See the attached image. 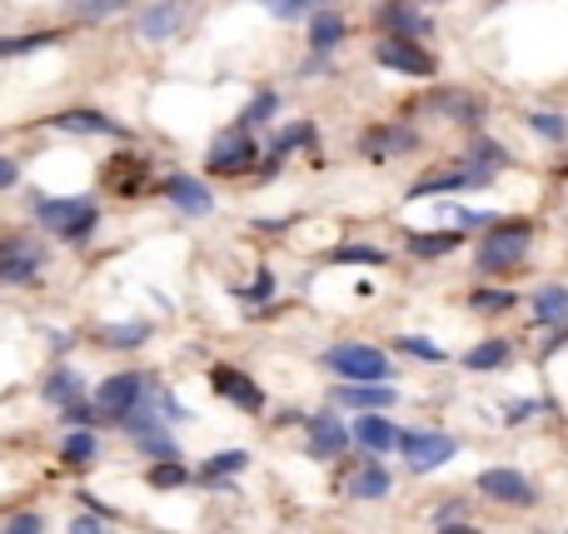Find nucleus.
<instances>
[{"label": "nucleus", "instance_id": "18", "mask_svg": "<svg viewBox=\"0 0 568 534\" xmlns=\"http://www.w3.org/2000/svg\"><path fill=\"white\" fill-rule=\"evenodd\" d=\"M180 25H185L180 0H160V5H151V11L140 15V35H145V41H170Z\"/></svg>", "mask_w": 568, "mask_h": 534}, {"label": "nucleus", "instance_id": "41", "mask_svg": "<svg viewBox=\"0 0 568 534\" xmlns=\"http://www.w3.org/2000/svg\"><path fill=\"white\" fill-rule=\"evenodd\" d=\"M259 5H265L275 21H300V15L310 11V0H259Z\"/></svg>", "mask_w": 568, "mask_h": 534}, {"label": "nucleus", "instance_id": "27", "mask_svg": "<svg viewBox=\"0 0 568 534\" xmlns=\"http://www.w3.org/2000/svg\"><path fill=\"white\" fill-rule=\"evenodd\" d=\"M434 110H444V115H454V121H464V125H479V115H483L479 100L459 96V90H439V96H434Z\"/></svg>", "mask_w": 568, "mask_h": 534}, {"label": "nucleus", "instance_id": "26", "mask_svg": "<svg viewBox=\"0 0 568 534\" xmlns=\"http://www.w3.org/2000/svg\"><path fill=\"white\" fill-rule=\"evenodd\" d=\"M389 485H394V480H389L385 465H365V469H359V475L349 480V494H354V500H385Z\"/></svg>", "mask_w": 568, "mask_h": 534}, {"label": "nucleus", "instance_id": "10", "mask_svg": "<svg viewBox=\"0 0 568 534\" xmlns=\"http://www.w3.org/2000/svg\"><path fill=\"white\" fill-rule=\"evenodd\" d=\"M210 380H215V390L225 394L230 404H240L245 414H259V410H265V390H259V385L249 380L245 370H235V365H215V370H210Z\"/></svg>", "mask_w": 568, "mask_h": 534}, {"label": "nucleus", "instance_id": "3", "mask_svg": "<svg viewBox=\"0 0 568 534\" xmlns=\"http://www.w3.org/2000/svg\"><path fill=\"white\" fill-rule=\"evenodd\" d=\"M528 235L534 230L524 220H504V225H489V235L479 241V270L483 275H504V270H519L528 255Z\"/></svg>", "mask_w": 568, "mask_h": 534}, {"label": "nucleus", "instance_id": "23", "mask_svg": "<svg viewBox=\"0 0 568 534\" xmlns=\"http://www.w3.org/2000/svg\"><path fill=\"white\" fill-rule=\"evenodd\" d=\"M509 340H483V345H474L469 355H464V370H474V375H483V370H504L509 365Z\"/></svg>", "mask_w": 568, "mask_h": 534}, {"label": "nucleus", "instance_id": "12", "mask_svg": "<svg viewBox=\"0 0 568 534\" xmlns=\"http://www.w3.org/2000/svg\"><path fill=\"white\" fill-rule=\"evenodd\" d=\"M160 190L175 200V210H185V215H210V210H215V196H210V190H204L194 175H185V170L165 175Z\"/></svg>", "mask_w": 568, "mask_h": 534}, {"label": "nucleus", "instance_id": "49", "mask_svg": "<svg viewBox=\"0 0 568 534\" xmlns=\"http://www.w3.org/2000/svg\"><path fill=\"white\" fill-rule=\"evenodd\" d=\"M454 215H459V225H489V215H483V210H454Z\"/></svg>", "mask_w": 568, "mask_h": 534}, {"label": "nucleus", "instance_id": "28", "mask_svg": "<svg viewBox=\"0 0 568 534\" xmlns=\"http://www.w3.org/2000/svg\"><path fill=\"white\" fill-rule=\"evenodd\" d=\"M339 41H344V21H339V15H334V11L314 15V21H310V45H314V51H334Z\"/></svg>", "mask_w": 568, "mask_h": 534}, {"label": "nucleus", "instance_id": "48", "mask_svg": "<svg viewBox=\"0 0 568 534\" xmlns=\"http://www.w3.org/2000/svg\"><path fill=\"white\" fill-rule=\"evenodd\" d=\"M15 180H21V165H15V160H0V190H11Z\"/></svg>", "mask_w": 568, "mask_h": 534}, {"label": "nucleus", "instance_id": "33", "mask_svg": "<svg viewBox=\"0 0 568 534\" xmlns=\"http://www.w3.org/2000/svg\"><path fill=\"white\" fill-rule=\"evenodd\" d=\"M140 455H151V459H180V445H175L165 430H151V435H140Z\"/></svg>", "mask_w": 568, "mask_h": 534}, {"label": "nucleus", "instance_id": "46", "mask_svg": "<svg viewBox=\"0 0 568 534\" xmlns=\"http://www.w3.org/2000/svg\"><path fill=\"white\" fill-rule=\"evenodd\" d=\"M538 410H544L538 400H514V404L504 410V425H519V420H528V414H538Z\"/></svg>", "mask_w": 568, "mask_h": 534}, {"label": "nucleus", "instance_id": "4", "mask_svg": "<svg viewBox=\"0 0 568 534\" xmlns=\"http://www.w3.org/2000/svg\"><path fill=\"white\" fill-rule=\"evenodd\" d=\"M399 449H404V465L414 469V475H430V469L449 465V459L459 455V440L439 435V430H404Z\"/></svg>", "mask_w": 568, "mask_h": 534}, {"label": "nucleus", "instance_id": "25", "mask_svg": "<svg viewBox=\"0 0 568 534\" xmlns=\"http://www.w3.org/2000/svg\"><path fill=\"white\" fill-rule=\"evenodd\" d=\"M249 465V449H225V455H215V459H204L200 465V485L204 490H215L225 475H235V469H245Z\"/></svg>", "mask_w": 568, "mask_h": 534}, {"label": "nucleus", "instance_id": "7", "mask_svg": "<svg viewBox=\"0 0 568 534\" xmlns=\"http://www.w3.org/2000/svg\"><path fill=\"white\" fill-rule=\"evenodd\" d=\"M145 400H151V385L140 380V375H110V380L96 390V404L105 414H115V420H125V414Z\"/></svg>", "mask_w": 568, "mask_h": 534}, {"label": "nucleus", "instance_id": "6", "mask_svg": "<svg viewBox=\"0 0 568 534\" xmlns=\"http://www.w3.org/2000/svg\"><path fill=\"white\" fill-rule=\"evenodd\" d=\"M375 60L385 70H399V76H434V55L430 51H419L414 41H404V35H389V41L375 45Z\"/></svg>", "mask_w": 568, "mask_h": 534}, {"label": "nucleus", "instance_id": "17", "mask_svg": "<svg viewBox=\"0 0 568 534\" xmlns=\"http://www.w3.org/2000/svg\"><path fill=\"white\" fill-rule=\"evenodd\" d=\"M151 160L145 155H115V160L105 165V186L110 190H120V196H135V190H145L151 186Z\"/></svg>", "mask_w": 568, "mask_h": 534}, {"label": "nucleus", "instance_id": "30", "mask_svg": "<svg viewBox=\"0 0 568 534\" xmlns=\"http://www.w3.org/2000/svg\"><path fill=\"white\" fill-rule=\"evenodd\" d=\"M41 394H45V400H55V404L80 400V375H76V370H55L51 380L41 385Z\"/></svg>", "mask_w": 568, "mask_h": 534}, {"label": "nucleus", "instance_id": "24", "mask_svg": "<svg viewBox=\"0 0 568 534\" xmlns=\"http://www.w3.org/2000/svg\"><path fill=\"white\" fill-rule=\"evenodd\" d=\"M534 315H538V325H564L568 320V290L564 285H544V290L534 294Z\"/></svg>", "mask_w": 568, "mask_h": 534}, {"label": "nucleus", "instance_id": "5", "mask_svg": "<svg viewBox=\"0 0 568 534\" xmlns=\"http://www.w3.org/2000/svg\"><path fill=\"white\" fill-rule=\"evenodd\" d=\"M204 170L210 175H240V170H259V151H255V135L245 131V125H235V131H225L215 141V151H210V160H204Z\"/></svg>", "mask_w": 568, "mask_h": 534}, {"label": "nucleus", "instance_id": "32", "mask_svg": "<svg viewBox=\"0 0 568 534\" xmlns=\"http://www.w3.org/2000/svg\"><path fill=\"white\" fill-rule=\"evenodd\" d=\"M100 340H105V345H115V349H135V345H145V340H151V325H140V320H135V325H110Z\"/></svg>", "mask_w": 568, "mask_h": 534}, {"label": "nucleus", "instance_id": "2", "mask_svg": "<svg viewBox=\"0 0 568 534\" xmlns=\"http://www.w3.org/2000/svg\"><path fill=\"white\" fill-rule=\"evenodd\" d=\"M35 220H41L51 235H60L65 245H80L90 230H96L100 205L96 200H51V196H41L35 200Z\"/></svg>", "mask_w": 568, "mask_h": 534}, {"label": "nucleus", "instance_id": "44", "mask_svg": "<svg viewBox=\"0 0 568 534\" xmlns=\"http://www.w3.org/2000/svg\"><path fill=\"white\" fill-rule=\"evenodd\" d=\"M469 155H474V160H479V165H499V160H504V151H499V145H493L489 135H474Z\"/></svg>", "mask_w": 568, "mask_h": 534}, {"label": "nucleus", "instance_id": "39", "mask_svg": "<svg viewBox=\"0 0 568 534\" xmlns=\"http://www.w3.org/2000/svg\"><path fill=\"white\" fill-rule=\"evenodd\" d=\"M394 345L404 349V355H419V360H434V365L444 360V349H439V345H430V340H419V335H399Z\"/></svg>", "mask_w": 568, "mask_h": 534}, {"label": "nucleus", "instance_id": "1", "mask_svg": "<svg viewBox=\"0 0 568 534\" xmlns=\"http://www.w3.org/2000/svg\"><path fill=\"white\" fill-rule=\"evenodd\" d=\"M320 365H324V370H334L339 380H359V385H389V375H394V365H389L385 349L359 345V340L324 349V360H320Z\"/></svg>", "mask_w": 568, "mask_h": 534}, {"label": "nucleus", "instance_id": "16", "mask_svg": "<svg viewBox=\"0 0 568 534\" xmlns=\"http://www.w3.org/2000/svg\"><path fill=\"white\" fill-rule=\"evenodd\" d=\"M51 131H65V135H130L120 121L100 115V110H60L51 121Z\"/></svg>", "mask_w": 568, "mask_h": 534}, {"label": "nucleus", "instance_id": "43", "mask_svg": "<svg viewBox=\"0 0 568 534\" xmlns=\"http://www.w3.org/2000/svg\"><path fill=\"white\" fill-rule=\"evenodd\" d=\"M0 534H45V520H41V514H31V510H21V514L5 520V530H0Z\"/></svg>", "mask_w": 568, "mask_h": 534}, {"label": "nucleus", "instance_id": "42", "mask_svg": "<svg viewBox=\"0 0 568 534\" xmlns=\"http://www.w3.org/2000/svg\"><path fill=\"white\" fill-rule=\"evenodd\" d=\"M469 305L474 310H509V305H514V294H509V290H474Z\"/></svg>", "mask_w": 568, "mask_h": 534}, {"label": "nucleus", "instance_id": "31", "mask_svg": "<svg viewBox=\"0 0 568 534\" xmlns=\"http://www.w3.org/2000/svg\"><path fill=\"white\" fill-rule=\"evenodd\" d=\"M151 485L155 490H180V485H190V469H185L180 459H155Z\"/></svg>", "mask_w": 568, "mask_h": 534}, {"label": "nucleus", "instance_id": "37", "mask_svg": "<svg viewBox=\"0 0 568 534\" xmlns=\"http://www.w3.org/2000/svg\"><path fill=\"white\" fill-rule=\"evenodd\" d=\"M528 125H534V135H544V141H564V135H568V121H564V115H548V110H534Z\"/></svg>", "mask_w": 568, "mask_h": 534}, {"label": "nucleus", "instance_id": "22", "mask_svg": "<svg viewBox=\"0 0 568 534\" xmlns=\"http://www.w3.org/2000/svg\"><path fill=\"white\" fill-rule=\"evenodd\" d=\"M419 135L404 131V125H375V131L365 135V151L369 155H394V151H414Z\"/></svg>", "mask_w": 568, "mask_h": 534}, {"label": "nucleus", "instance_id": "14", "mask_svg": "<svg viewBox=\"0 0 568 534\" xmlns=\"http://www.w3.org/2000/svg\"><path fill=\"white\" fill-rule=\"evenodd\" d=\"M493 180V170L489 165H459V170H449V175H430V180H419L414 186V196H449V190H469V186H489Z\"/></svg>", "mask_w": 568, "mask_h": 534}, {"label": "nucleus", "instance_id": "20", "mask_svg": "<svg viewBox=\"0 0 568 534\" xmlns=\"http://www.w3.org/2000/svg\"><path fill=\"white\" fill-rule=\"evenodd\" d=\"M314 141H320V131H314V125L310 121H300V125H290V131H285V135H275V151H269V160L265 165H259V170H279V165H285V155H290V151H300V145H314Z\"/></svg>", "mask_w": 568, "mask_h": 534}, {"label": "nucleus", "instance_id": "50", "mask_svg": "<svg viewBox=\"0 0 568 534\" xmlns=\"http://www.w3.org/2000/svg\"><path fill=\"white\" fill-rule=\"evenodd\" d=\"M439 534H479L474 524H439Z\"/></svg>", "mask_w": 568, "mask_h": 534}, {"label": "nucleus", "instance_id": "29", "mask_svg": "<svg viewBox=\"0 0 568 534\" xmlns=\"http://www.w3.org/2000/svg\"><path fill=\"white\" fill-rule=\"evenodd\" d=\"M96 449H100L96 430H70V435H65L60 459H65V465H90V459H96Z\"/></svg>", "mask_w": 568, "mask_h": 534}, {"label": "nucleus", "instance_id": "13", "mask_svg": "<svg viewBox=\"0 0 568 534\" xmlns=\"http://www.w3.org/2000/svg\"><path fill=\"white\" fill-rule=\"evenodd\" d=\"M399 440H404V430L389 425L385 414H359L354 420V445L365 455H389V449H399Z\"/></svg>", "mask_w": 568, "mask_h": 534}, {"label": "nucleus", "instance_id": "38", "mask_svg": "<svg viewBox=\"0 0 568 534\" xmlns=\"http://www.w3.org/2000/svg\"><path fill=\"white\" fill-rule=\"evenodd\" d=\"M275 110H279V96H275V90H265V96H255V105H249L245 115H240V125H245V131H249V125L269 121V115H275Z\"/></svg>", "mask_w": 568, "mask_h": 534}, {"label": "nucleus", "instance_id": "34", "mask_svg": "<svg viewBox=\"0 0 568 534\" xmlns=\"http://www.w3.org/2000/svg\"><path fill=\"white\" fill-rule=\"evenodd\" d=\"M96 410H100V404H86V394H80V400L60 404V420L70 430H90V425H96Z\"/></svg>", "mask_w": 568, "mask_h": 534}, {"label": "nucleus", "instance_id": "36", "mask_svg": "<svg viewBox=\"0 0 568 534\" xmlns=\"http://www.w3.org/2000/svg\"><path fill=\"white\" fill-rule=\"evenodd\" d=\"M60 35L55 31H41V35H15V41H0V55H31L41 51V45H55Z\"/></svg>", "mask_w": 568, "mask_h": 534}, {"label": "nucleus", "instance_id": "8", "mask_svg": "<svg viewBox=\"0 0 568 534\" xmlns=\"http://www.w3.org/2000/svg\"><path fill=\"white\" fill-rule=\"evenodd\" d=\"M304 425H310V455H314V459H339L344 449H349V440H354V430H344L334 410L310 414Z\"/></svg>", "mask_w": 568, "mask_h": 534}, {"label": "nucleus", "instance_id": "40", "mask_svg": "<svg viewBox=\"0 0 568 534\" xmlns=\"http://www.w3.org/2000/svg\"><path fill=\"white\" fill-rule=\"evenodd\" d=\"M130 0H76V15L80 21H100V15H110V11H125Z\"/></svg>", "mask_w": 568, "mask_h": 534}, {"label": "nucleus", "instance_id": "35", "mask_svg": "<svg viewBox=\"0 0 568 534\" xmlns=\"http://www.w3.org/2000/svg\"><path fill=\"white\" fill-rule=\"evenodd\" d=\"M334 260H339V265H385L389 255L375 251V245H339V251H334Z\"/></svg>", "mask_w": 568, "mask_h": 534}, {"label": "nucleus", "instance_id": "45", "mask_svg": "<svg viewBox=\"0 0 568 534\" xmlns=\"http://www.w3.org/2000/svg\"><path fill=\"white\" fill-rule=\"evenodd\" d=\"M240 294H245L249 305H259V300H269V294H275V275H269V270H259V275H255V285H249V290H240Z\"/></svg>", "mask_w": 568, "mask_h": 534}, {"label": "nucleus", "instance_id": "47", "mask_svg": "<svg viewBox=\"0 0 568 534\" xmlns=\"http://www.w3.org/2000/svg\"><path fill=\"white\" fill-rule=\"evenodd\" d=\"M70 534H105V514H96V510L80 514V520L70 524Z\"/></svg>", "mask_w": 568, "mask_h": 534}, {"label": "nucleus", "instance_id": "19", "mask_svg": "<svg viewBox=\"0 0 568 534\" xmlns=\"http://www.w3.org/2000/svg\"><path fill=\"white\" fill-rule=\"evenodd\" d=\"M334 400H339V404H359V410H385V404H394V385H359V380H344L339 390H334Z\"/></svg>", "mask_w": 568, "mask_h": 534}, {"label": "nucleus", "instance_id": "21", "mask_svg": "<svg viewBox=\"0 0 568 534\" xmlns=\"http://www.w3.org/2000/svg\"><path fill=\"white\" fill-rule=\"evenodd\" d=\"M459 245H464L459 230H414V235H409V251L424 255V260H434V255H449V251H459Z\"/></svg>", "mask_w": 568, "mask_h": 534}, {"label": "nucleus", "instance_id": "15", "mask_svg": "<svg viewBox=\"0 0 568 534\" xmlns=\"http://www.w3.org/2000/svg\"><path fill=\"white\" fill-rule=\"evenodd\" d=\"M379 25H385L389 35H404V41H419V35H430V15H419L409 0H385L379 5Z\"/></svg>", "mask_w": 568, "mask_h": 534}, {"label": "nucleus", "instance_id": "11", "mask_svg": "<svg viewBox=\"0 0 568 534\" xmlns=\"http://www.w3.org/2000/svg\"><path fill=\"white\" fill-rule=\"evenodd\" d=\"M45 265V251L41 245H25V241H11L0 251V280L5 285H31Z\"/></svg>", "mask_w": 568, "mask_h": 534}, {"label": "nucleus", "instance_id": "9", "mask_svg": "<svg viewBox=\"0 0 568 534\" xmlns=\"http://www.w3.org/2000/svg\"><path fill=\"white\" fill-rule=\"evenodd\" d=\"M479 494H489V500H499V504H534L538 500V490L534 485L519 475V469H483L479 475Z\"/></svg>", "mask_w": 568, "mask_h": 534}]
</instances>
